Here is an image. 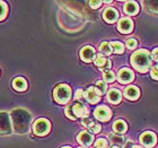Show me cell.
<instances>
[{
	"instance_id": "obj_32",
	"label": "cell",
	"mask_w": 158,
	"mask_h": 148,
	"mask_svg": "<svg viewBox=\"0 0 158 148\" xmlns=\"http://www.w3.org/2000/svg\"><path fill=\"white\" fill-rule=\"evenodd\" d=\"M150 74H152V77L154 79H156V80H158V66L154 67L152 69V71H150Z\"/></svg>"
},
{
	"instance_id": "obj_37",
	"label": "cell",
	"mask_w": 158,
	"mask_h": 148,
	"mask_svg": "<svg viewBox=\"0 0 158 148\" xmlns=\"http://www.w3.org/2000/svg\"><path fill=\"white\" fill-rule=\"evenodd\" d=\"M111 148H120V147H118V146H112Z\"/></svg>"
},
{
	"instance_id": "obj_18",
	"label": "cell",
	"mask_w": 158,
	"mask_h": 148,
	"mask_svg": "<svg viewBox=\"0 0 158 148\" xmlns=\"http://www.w3.org/2000/svg\"><path fill=\"white\" fill-rule=\"evenodd\" d=\"M13 87L18 92H24L27 88V82L23 77H16L13 80Z\"/></svg>"
},
{
	"instance_id": "obj_34",
	"label": "cell",
	"mask_w": 158,
	"mask_h": 148,
	"mask_svg": "<svg viewBox=\"0 0 158 148\" xmlns=\"http://www.w3.org/2000/svg\"><path fill=\"white\" fill-rule=\"evenodd\" d=\"M82 96H84V92H82V89H78L76 92V95H75V99H81Z\"/></svg>"
},
{
	"instance_id": "obj_14",
	"label": "cell",
	"mask_w": 158,
	"mask_h": 148,
	"mask_svg": "<svg viewBox=\"0 0 158 148\" xmlns=\"http://www.w3.org/2000/svg\"><path fill=\"white\" fill-rule=\"evenodd\" d=\"M95 65L99 68V70L101 71H107V70H110V68H111V66H112V63H111V61L110 60H107L105 58V57H103L102 54H99V56L96 57L95 59Z\"/></svg>"
},
{
	"instance_id": "obj_10",
	"label": "cell",
	"mask_w": 158,
	"mask_h": 148,
	"mask_svg": "<svg viewBox=\"0 0 158 148\" xmlns=\"http://www.w3.org/2000/svg\"><path fill=\"white\" fill-rule=\"evenodd\" d=\"M71 108V111H73V114L75 118H85L87 116V113H88V109L85 104L82 103H75L73 105H70Z\"/></svg>"
},
{
	"instance_id": "obj_8",
	"label": "cell",
	"mask_w": 158,
	"mask_h": 148,
	"mask_svg": "<svg viewBox=\"0 0 158 148\" xmlns=\"http://www.w3.org/2000/svg\"><path fill=\"white\" fill-rule=\"evenodd\" d=\"M118 79L121 84H129L135 79V74L128 68H122L118 73Z\"/></svg>"
},
{
	"instance_id": "obj_9",
	"label": "cell",
	"mask_w": 158,
	"mask_h": 148,
	"mask_svg": "<svg viewBox=\"0 0 158 148\" xmlns=\"http://www.w3.org/2000/svg\"><path fill=\"white\" fill-rule=\"evenodd\" d=\"M156 142H157V138H156V135L154 132L147 131V132H143L140 136V142L145 147H148V148L152 147V146H155Z\"/></svg>"
},
{
	"instance_id": "obj_33",
	"label": "cell",
	"mask_w": 158,
	"mask_h": 148,
	"mask_svg": "<svg viewBox=\"0 0 158 148\" xmlns=\"http://www.w3.org/2000/svg\"><path fill=\"white\" fill-rule=\"evenodd\" d=\"M102 5V1H89V6L96 9V8H98L99 6Z\"/></svg>"
},
{
	"instance_id": "obj_22",
	"label": "cell",
	"mask_w": 158,
	"mask_h": 148,
	"mask_svg": "<svg viewBox=\"0 0 158 148\" xmlns=\"http://www.w3.org/2000/svg\"><path fill=\"white\" fill-rule=\"evenodd\" d=\"M111 44V48H112V51L114 53H123L124 51V46L122 44L121 42H118V41H114V42L110 43Z\"/></svg>"
},
{
	"instance_id": "obj_1",
	"label": "cell",
	"mask_w": 158,
	"mask_h": 148,
	"mask_svg": "<svg viewBox=\"0 0 158 148\" xmlns=\"http://www.w3.org/2000/svg\"><path fill=\"white\" fill-rule=\"evenodd\" d=\"M10 119L13 122V130L17 135H25L28 132L32 116L27 111L23 109H15L10 114Z\"/></svg>"
},
{
	"instance_id": "obj_30",
	"label": "cell",
	"mask_w": 158,
	"mask_h": 148,
	"mask_svg": "<svg viewBox=\"0 0 158 148\" xmlns=\"http://www.w3.org/2000/svg\"><path fill=\"white\" fill-rule=\"evenodd\" d=\"M137 45H138V42L135 39H130L127 41V46L129 49H135V48H137Z\"/></svg>"
},
{
	"instance_id": "obj_26",
	"label": "cell",
	"mask_w": 158,
	"mask_h": 148,
	"mask_svg": "<svg viewBox=\"0 0 158 148\" xmlns=\"http://www.w3.org/2000/svg\"><path fill=\"white\" fill-rule=\"evenodd\" d=\"M103 77H104V82H113L115 80V75H114V73L111 71V70L105 71L104 75H103Z\"/></svg>"
},
{
	"instance_id": "obj_23",
	"label": "cell",
	"mask_w": 158,
	"mask_h": 148,
	"mask_svg": "<svg viewBox=\"0 0 158 148\" xmlns=\"http://www.w3.org/2000/svg\"><path fill=\"white\" fill-rule=\"evenodd\" d=\"M110 139H111L112 144H114V146L121 145L124 142V137L121 135H110Z\"/></svg>"
},
{
	"instance_id": "obj_16",
	"label": "cell",
	"mask_w": 158,
	"mask_h": 148,
	"mask_svg": "<svg viewBox=\"0 0 158 148\" xmlns=\"http://www.w3.org/2000/svg\"><path fill=\"white\" fill-rule=\"evenodd\" d=\"M122 99V94L121 92L116 88L110 89V92L107 93V99L109 102H111L112 104H118Z\"/></svg>"
},
{
	"instance_id": "obj_5",
	"label": "cell",
	"mask_w": 158,
	"mask_h": 148,
	"mask_svg": "<svg viewBox=\"0 0 158 148\" xmlns=\"http://www.w3.org/2000/svg\"><path fill=\"white\" fill-rule=\"evenodd\" d=\"M50 129H51V123H50V121L43 118L37 119L33 125L34 133L36 136H41V137L48 135L50 132Z\"/></svg>"
},
{
	"instance_id": "obj_7",
	"label": "cell",
	"mask_w": 158,
	"mask_h": 148,
	"mask_svg": "<svg viewBox=\"0 0 158 148\" xmlns=\"http://www.w3.org/2000/svg\"><path fill=\"white\" fill-rule=\"evenodd\" d=\"M96 52L95 49L93 46H84L81 50H80V58H81L82 61L85 62H92V61H95L96 59Z\"/></svg>"
},
{
	"instance_id": "obj_38",
	"label": "cell",
	"mask_w": 158,
	"mask_h": 148,
	"mask_svg": "<svg viewBox=\"0 0 158 148\" xmlns=\"http://www.w3.org/2000/svg\"><path fill=\"white\" fill-rule=\"evenodd\" d=\"M61 148H71L70 146H64V147H61Z\"/></svg>"
},
{
	"instance_id": "obj_3",
	"label": "cell",
	"mask_w": 158,
	"mask_h": 148,
	"mask_svg": "<svg viewBox=\"0 0 158 148\" xmlns=\"http://www.w3.org/2000/svg\"><path fill=\"white\" fill-rule=\"evenodd\" d=\"M53 97L59 104H66L71 99V88L66 84H60L54 88Z\"/></svg>"
},
{
	"instance_id": "obj_12",
	"label": "cell",
	"mask_w": 158,
	"mask_h": 148,
	"mask_svg": "<svg viewBox=\"0 0 158 148\" xmlns=\"http://www.w3.org/2000/svg\"><path fill=\"white\" fill-rule=\"evenodd\" d=\"M132 28H133V23H132V20L129 17H124V18L120 19V22L118 24V30L121 33L128 34L131 32Z\"/></svg>"
},
{
	"instance_id": "obj_20",
	"label": "cell",
	"mask_w": 158,
	"mask_h": 148,
	"mask_svg": "<svg viewBox=\"0 0 158 148\" xmlns=\"http://www.w3.org/2000/svg\"><path fill=\"white\" fill-rule=\"evenodd\" d=\"M127 129H128V125L125 123L123 120H118V121L114 122V125H113V130L116 132V133H124L127 131Z\"/></svg>"
},
{
	"instance_id": "obj_29",
	"label": "cell",
	"mask_w": 158,
	"mask_h": 148,
	"mask_svg": "<svg viewBox=\"0 0 158 148\" xmlns=\"http://www.w3.org/2000/svg\"><path fill=\"white\" fill-rule=\"evenodd\" d=\"M93 122H94V120H93L92 118H89V116H85V118H82V120H81L82 125H84V127H86V128H88Z\"/></svg>"
},
{
	"instance_id": "obj_15",
	"label": "cell",
	"mask_w": 158,
	"mask_h": 148,
	"mask_svg": "<svg viewBox=\"0 0 158 148\" xmlns=\"http://www.w3.org/2000/svg\"><path fill=\"white\" fill-rule=\"evenodd\" d=\"M103 18L105 19V22H107V23H110V24L114 23L118 18V11L115 8H112V7L106 8L104 14H103Z\"/></svg>"
},
{
	"instance_id": "obj_6",
	"label": "cell",
	"mask_w": 158,
	"mask_h": 148,
	"mask_svg": "<svg viewBox=\"0 0 158 148\" xmlns=\"http://www.w3.org/2000/svg\"><path fill=\"white\" fill-rule=\"evenodd\" d=\"M94 115L96 119H98L99 121L106 122L109 121L111 116H112V111L105 105H101L94 111Z\"/></svg>"
},
{
	"instance_id": "obj_39",
	"label": "cell",
	"mask_w": 158,
	"mask_h": 148,
	"mask_svg": "<svg viewBox=\"0 0 158 148\" xmlns=\"http://www.w3.org/2000/svg\"><path fill=\"white\" fill-rule=\"evenodd\" d=\"M79 148H86V147H79Z\"/></svg>"
},
{
	"instance_id": "obj_17",
	"label": "cell",
	"mask_w": 158,
	"mask_h": 148,
	"mask_svg": "<svg viewBox=\"0 0 158 148\" xmlns=\"http://www.w3.org/2000/svg\"><path fill=\"white\" fill-rule=\"evenodd\" d=\"M124 95L128 99L135 101V99H137L139 97L140 92H139V89L135 86H128L124 91Z\"/></svg>"
},
{
	"instance_id": "obj_35",
	"label": "cell",
	"mask_w": 158,
	"mask_h": 148,
	"mask_svg": "<svg viewBox=\"0 0 158 148\" xmlns=\"http://www.w3.org/2000/svg\"><path fill=\"white\" fill-rule=\"evenodd\" d=\"M152 58L154 60H156V61L158 62V48H157V49H155L152 52Z\"/></svg>"
},
{
	"instance_id": "obj_36",
	"label": "cell",
	"mask_w": 158,
	"mask_h": 148,
	"mask_svg": "<svg viewBox=\"0 0 158 148\" xmlns=\"http://www.w3.org/2000/svg\"><path fill=\"white\" fill-rule=\"evenodd\" d=\"M132 148H142V147H140V146H133Z\"/></svg>"
},
{
	"instance_id": "obj_4",
	"label": "cell",
	"mask_w": 158,
	"mask_h": 148,
	"mask_svg": "<svg viewBox=\"0 0 158 148\" xmlns=\"http://www.w3.org/2000/svg\"><path fill=\"white\" fill-rule=\"evenodd\" d=\"M13 133V123L9 113L0 112V136H9Z\"/></svg>"
},
{
	"instance_id": "obj_27",
	"label": "cell",
	"mask_w": 158,
	"mask_h": 148,
	"mask_svg": "<svg viewBox=\"0 0 158 148\" xmlns=\"http://www.w3.org/2000/svg\"><path fill=\"white\" fill-rule=\"evenodd\" d=\"M95 148H109V142L107 140L104 138H99L96 140L95 145H94Z\"/></svg>"
},
{
	"instance_id": "obj_31",
	"label": "cell",
	"mask_w": 158,
	"mask_h": 148,
	"mask_svg": "<svg viewBox=\"0 0 158 148\" xmlns=\"http://www.w3.org/2000/svg\"><path fill=\"white\" fill-rule=\"evenodd\" d=\"M64 113H66V115H67V116H68L69 119H71V120H76V118L73 116V111H71V108H70V106L66 108V110H64Z\"/></svg>"
},
{
	"instance_id": "obj_19",
	"label": "cell",
	"mask_w": 158,
	"mask_h": 148,
	"mask_svg": "<svg viewBox=\"0 0 158 148\" xmlns=\"http://www.w3.org/2000/svg\"><path fill=\"white\" fill-rule=\"evenodd\" d=\"M138 11H139V6L138 3L135 2V1H128L124 5V13L130 15V16L138 14Z\"/></svg>"
},
{
	"instance_id": "obj_13",
	"label": "cell",
	"mask_w": 158,
	"mask_h": 148,
	"mask_svg": "<svg viewBox=\"0 0 158 148\" xmlns=\"http://www.w3.org/2000/svg\"><path fill=\"white\" fill-rule=\"evenodd\" d=\"M77 142L84 146H90L94 142V136L89 131H81L77 136Z\"/></svg>"
},
{
	"instance_id": "obj_2",
	"label": "cell",
	"mask_w": 158,
	"mask_h": 148,
	"mask_svg": "<svg viewBox=\"0 0 158 148\" xmlns=\"http://www.w3.org/2000/svg\"><path fill=\"white\" fill-rule=\"evenodd\" d=\"M131 63L140 73H146L152 66V53L145 49L135 51L131 57Z\"/></svg>"
},
{
	"instance_id": "obj_24",
	"label": "cell",
	"mask_w": 158,
	"mask_h": 148,
	"mask_svg": "<svg viewBox=\"0 0 158 148\" xmlns=\"http://www.w3.org/2000/svg\"><path fill=\"white\" fill-rule=\"evenodd\" d=\"M96 89L98 91V93L101 95H103L107 91V84L104 80H98V82H96Z\"/></svg>"
},
{
	"instance_id": "obj_25",
	"label": "cell",
	"mask_w": 158,
	"mask_h": 148,
	"mask_svg": "<svg viewBox=\"0 0 158 148\" xmlns=\"http://www.w3.org/2000/svg\"><path fill=\"white\" fill-rule=\"evenodd\" d=\"M8 13V6L5 1H0V20H3L6 18Z\"/></svg>"
},
{
	"instance_id": "obj_21",
	"label": "cell",
	"mask_w": 158,
	"mask_h": 148,
	"mask_svg": "<svg viewBox=\"0 0 158 148\" xmlns=\"http://www.w3.org/2000/svg\"><path fill=\"white\" fill-rule=\"evenodd\" d=\"M99 52L102 53V56H110L112 53V48H111V44L107 42H103L101 45H99Z\"/></svg>"
},
{
	"instance_id": "obj_28",
	"label": "cell",
	"mask_w": 158,
	"mask_h": 148,
	"mask_svg": "<svg viewBox=\"0 0 158 148\" xmlns=\"http://www.w3.org/2000/svg\"><path fill=\"white\" fill-rule=\"evenodd\" d=\"M88 129L90 130V132H92V133H98V132L101 131L102 127H101V125H99V123H97V122L94 121L92 125L88 127Z\"/></svg>"
},
{
	"instance_id": "obj_11",
	"label": "cell",
	"mask_w": 158,
	"mask_h": 148,
	"mask_svg": "<svg viewBox=\"0 0 158 148\" xmlns=\"http://www.w3.org/2000/svg\"><path fill=\"white\" fill-rule=\"evenodd\" d=\"M84 97L89 103L95 104V103H97L101 99V94L96 89V87H88V88L86 89V92H84Z\"/></svg>"
}]
</instances>
